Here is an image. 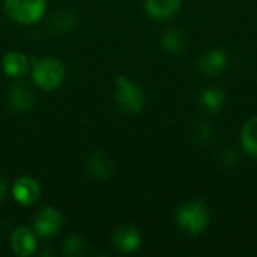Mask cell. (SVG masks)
Listing matches in <instances>:
<instances>
[{"label": "cell", "mask_w": 257, "mask_h": 257, "mask_svg": "<svg viewBox=\"0 0 257 257\" xmlns=\"http://www.w3.org/2000/svg\"><path fill=\"white\" fill-rule=\"evenodd\" d=\"M176 223L185 233L197 236L202 232H205L211 223L209 206L197 200L184 203L176 211Z\"/></svg>", "instance_id": "6da1fadb"}, {"label": "cell", "mask_w": 257, "mask_h": 257, "mask_svg": "<svg viewBox=\"0 0 257 257\" xmlns=\"http://www.w3.org/2000/svg\"><path fill=\"white\" fill-rule=\"evenodd\" d=\"M32 78L39 89L54 90L65 78V66L54 57L35 59L32 62Z\"/></svg>", "instance_id": "7a4b0ae2"}, {"label": "cell", "mask_w": 257, "mask_h": 257, "mask_svg": "<svg viewBox=\"0 0 257 257\" xmlns=\"http://www.w3.org/2000/svg\"><path fill=\"white\" fill-rule=\"evenodd\" d=\"M5 11L14 21L32 24L42 18L45 12V0H5Z\"/></svg>", "instance_id": "3957f363"}, {"label": "cell", "mask_w": 257, "mask_h": 257, "mask_svg": "<svg viewBox=\"0 0 257 257\" xmlns=\"http://www.w3.org/2000/svg\"><path fill=\"white\" fill-rule=\"evenodd\" d=\"M116 101L119 105L131 114H137L143 110L145 96L140 87L128 80L126 77H119L116 80Z\"/></svg>", "instance_id": "277c9868"}, {"label": "cell", "mask_w": 257, "mask_h": 257, "mask_svg": "<svg viewBox=\"0 0 257 257\" xmlns=\"http://www.w3.org/2000/svg\"><path fill=\"white\" fill-rule=\"evenodd\" d=\"M33 227L41 238H53L62 227V215L57 209L47 206L38 212Z\"/></svg>", "instance_id": "5b68a950"}, {"label": "cell", "mask_w": 257, "mask_h": 257, "mask_svg": "<svg viewBox=\"0 0 257 257\" xmlns=\"http://www.w3.org/2000/svg\"><path fill=\"white\" fill-rule=\"evenodd\" d=\"M41 194V188L38 181H35L30 176H21L18 178L12 185V197L24 206L33 205Z\"/></svg>", "instance_id": "8992f818"}, {"label": "cell", "mask_w": 257, "mask_h": 257, "mask_svg": "<svg viewBox=\"0 0 257 257\" xmlns=\"http://www.w3.org/2000/svg\"><path fill=\"white\" fill-rule=\"evenodd\" d=\"M11 248L20 257H27L36 250V236L27 227H18L11 235Z\"/></svg>", "instance_id": "52a82bcc"}, {"label": "cell", "mask_w": 257, "mask_h": 257, "mask_svg": "<svg viewBox=\"0 0 257 257\" xmlns=\"http://www.w3.org/2000/svg\"><path fill=\"white\" fill-rule=\"evenodd\" d=\"M8 101L11 104V107L20 113H26L33 107V92L30 90V87L26 83H14L9 87V93H8Z\"/></svg>", "instance_id": "ba28073f"}, {"label": "cell", "mask_w": 257, "mask_h": 257, "mask_svg": "<svg viewBox=\"0 0 257 257\" xmlns=\"http://www.w3.org/2000/svg\"><path fill=\"white\" fill-rule=\"evenodd\" d=\"M113 244L122 253H133L140 247L142 235H140L139 229H136L133 226H123L116 230V233L113 236Z\"/></svg>", "instance_id": "9c48e42d"}, {"label": "cell", "mask_w": 257, "mask_h": 257, "mask_svg": "<svg viewBox=\"0 0 257 257\" xmlns=\"http://www.w3.org/2000/svg\"><path fill=\"white\" fill-rule=\"evenodd\" d=\"M227 66V56L223 50L215 48L206 51L199 59V69L205 75H218Z\"/></svg>", "instance_id": "30bf717a"}, {"label": "cell", "mask_w": 257, "mask_h": 257, "mask_svg": "<svg viewBox=\"0 0 257 257\" xmlns=\"http://www.w3.org/2000/svg\"><path fill=\"white\" fill-rule=\"evenodd\" d=\"M181 3L182 0H145V9L155 20H167L179 11Z\"/></svg>", "instance_id": "8fae6325"}, {"label": "cell", "mask_w": 257, "mask_h": 257, "mask_svg": "<svg viewBox=\"0 0 257 257\" xmlns=\"http://www.w3.org/2000/svg\"><path fill=\"white\" fill-rule=\"evenodd\" d=\"M2 66H3V71L6 75L9 77H23L30 63H29V59L20 53V51H9L5 54L3 60H2Z\"/></svg>", "instance_id": "7c38bea8"}, {"label": "cell", "mask_w": 257, "mask_h": 257, "mask_svg": "<svg viewBox=\"0 0 257 257\" xmlns=\"http://www.w3.org/2000/svg\"><path fill=\"white\" fill-rule=\"evenodd\" d=\"M87 169L92 176L98 179H107L113 172V164L104 152H95L87 160Z\"/></svg>", "instance_id": "4fadbf2b"}, {"label": "cell", "mask_w": 257, "mask_h": 257, "mask_svg": "<svg viewBox=\"0 0 257 257\" xmlns=\"http://www.w3.org/2000/svg\"><path fill=\"white\" fill-rule=\"evenodd\" d=\"M226 102V95L220 87H212L200 95V104L202 107L209 113H218Z\"/></svg>", "instance_id": "5bb4252c"}, {"label": "cell", "mask_w": 257, "mask_h": 257, "mask_svg": "<svg viewBox=\"0 0 257 257\" xmlns=\"http://www.w3.org/2000/svg\"><path fill=\"white\" fill-rule=\"evenodd\" d=\"M161 44L163 47L173 53V54H179L185 50L187 47V42H185V36L181 30H178L176 27H170L167 29L163 36H161Z\"/></svg>", "instance_id": "9a60e30c"}, {"label": "cell", "mask_w": 257, "mask_h": 257, "mask_svg": "<svg viewBox=\"0 0 257 257\" xmlns=\"http://www.w3.org/2000/svg\"><path fill=\"white\" fill-rule=\"evenodd\" d=\"M241 142L247 154L257 158V117H253L248 122H245L241 133Z\"/></svg>", "instance_id": "2e32d148"}, {"label": "cell", "mask_w": 257, "mask_h": 257, "mask_svg": "<svg viewBox=\"0 0 257 257\" xmlns=\"http://www.w3.org/2000/svg\"><path fill=\"white\" fill-rule=\"evenodd\" d=\"M75 14L69 9H60L57 12L53 14V20H51V26L54 30L57 32H68L74 27L75 24Z\"/></svg>", "instance_id": "e0dca14e"}, {"label": "cell", "mask_w": 257, "mask_h": 257, "mask_svg": "<svg viewBox=\"0 0 257 257\" xmlns=\"http://www.w3.org/2000/svg\"><path fill=\"white\" fill-rule=\"evenodd\" d=\"M84 251V242L78 236H69L65 241V253L68 256H80Z\"/></svg>", "instance_id": "ac0fdd59"}, {"label": "cell", "mask_w": 257, "mask_h": 257, "mask_svg": "<svg viewBox=\"0 0 257 257\" xmlns=\"http://www.w3.org/2000/svg\"><path fill=\"white\" fill-rule=\"evenodd\" d=\"M194 137H196L200 143H206V142H211V140H212L214 131H212V128H209L206 123H203V125H199V126L196 128Z\"/></svg>", "instance_id": "d6986e66"}, {"label": "cell", "mask_w": 257, "mask_h": 257, "mask_svg": "<svg viewBox=\"0 0 257 257\" xmlns=\"http://www.w3.org/2000/svg\"><path fill=\"white\" fill-rule=\"evenodd\" d=\"M223 160H224V163L236 164V161H238V154L233 152V151H226V152L223 154Z\"/></svg>", "instance_id": "ffe728a7"}, {"label": "cell", "mask_w": 257, "mask_h": 257, "mask_svg": "<svg viewBox=\"0 0 257 257\" xmlns=\"http://www.w3.org/2000/svg\"><path fill=\"white\" fill-rule=\"evenodd\" d=\"M6 193H8V182L5 181L3 176H0V202L6 197Z\"/></svg>", "instance_id": "44dd1931"}]
</instances>
